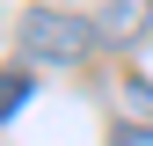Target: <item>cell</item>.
Here are the masks:
<instances>
[{"label":"cell","instance_id":"1","mask_svg":"<svg viewBox=\"0 0 153 146\" xmlns=\"http://www.w3.org/2000/svg\"><path fill=\"white\" fill-rule=\"evenodd\" d=\"M95 44H102V29L80 22V15H66V7H29L22 15V51L44 59V66H73V59H88Z\"/></svg>","mask_w":153,"mask_h":146},{"label":"cell","instance_id":"3","mask_svg":"<svg viewBox=\"0 0 153 146\" xmlns=\"http://www.w3.org/2000/svg\"><path fill=\"white\" fill-rule=\"evenodd\" d=\"M29 95H36V80H29V73H22V66H7V73H0V124H7V117H15V110H22V102H29Z\"/></svg>","mask_w":153,"mask_h":146},{"label":"cell","instance_id":"2","mask_svg":"<svg viewBox=\"0 0 153 146\" xmlns=\"http://www.w3.org/2000/svg\"><path fill=\"white\" fill-rule=\"evenodd\" d=\"M153 22V0H109L102 15H95V29H102V44H139Z\"/></svg>","mask_w":153,"mask_h":146},{"label":"cell","instance_id":"4","mask_svg":"<svg viewBox=\"0 0 153 146\" xmlns=\"http://www.w3.org/2000/svg\"><path fill=\"white\" fill-rule=\"evenodd\" d=\"M124 102L139 110V117H153V88H146V80H131V88H124Z\"/></svg>","mask_w":153,"mask_h":146}]
</instances>
